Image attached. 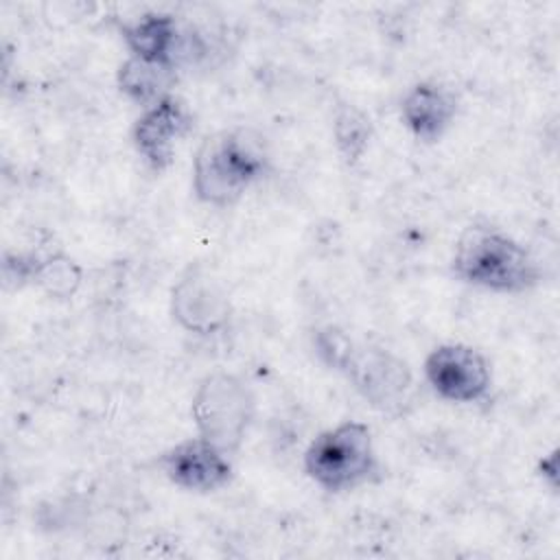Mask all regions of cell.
I'll list each match as a JSON object with an SVG mask.
<instances>
[{
	"instance_id": "cell-1",
	"label": "cell",
	"mask_w": 560,
	"mask_h": 560,
	"mask_svg": "<svg viewBox=\"0 0 560 560\" xmlns=\"http://www.w3.org/2000/svg\"><path fill=\"white\" fill-rule=\"evenodd\" d=\"M271 153L265 136L245 125L208 133L192 158V192L214 208L234 206L265 177Z\"/></svg>"
},
{
	"instance_id": "cell-2",
	"label": "cell",
	"mask_w": 560,
	"mask_h": 560,
	"mask_svg": "<svg viewBox=\"0 0 560 560\" xmlns=\"http://www.w3.org/2000/svg\"><path fill=\"white\" fill-rule=\"evenodd\" d=\"M451 271L470 287L503 295L527 293L542 280L540 265L525 245L483 223L462 230L451 258Z\"/></svg>"
},
{
	"instance_id": "cell-3",
	"label": "cell",
	"mask_w": 560,
	"mask_h": 560,
	"mask_svg": "<svg viewBox=\"0 0 560 560\" xmlns=\"http://www.w3.org/2000/svg\"><path fill=\"white\" fill-rule=\"evenodd\" d=\"M304 472L326 492L339 494L374 483L381 462L372 429L359 420H343L317 433L304 451Z\"/></svg>"
},
{
	"instance_id": "cell-4",
	"label": "cell",
	"mask_w": 560,
	"mask_h": 560,
	"mask_svg": "<svg viewBox=\"0 0 560 560\" xmlns=\"http://www.w3.org/2000/svg\"><path fill=\"white\" fill-rule=\"evenodd\" d=\"M197 435L210 440L228 455L238 453L256 418V398L249 385L225 370L206 374L190 402Z\"/></svg>"
},
{
	"instance_id": "cell-5",
	"label": "cell",
	"mask_w": 560,
	"mask_h": 560,
	"mask_svg": "<svg viewBox=\"0 0 560 560\" xmlns=\"http://www.w3.org/2000/svg\"><path fill=\"white\" fill-rule=\"evenodd\" d=\"M341 374L381 413L400 416L413 400V374L389 350L354 343Z\"/></svg>"
},
{
	"instance_id": "cell-6",
	"label": "cell",
	"mask_w": 560,
	"mask_h": 560,
	"mask_svg": "<svg viewBox=\"0 0 560 560\" xmlns=\"http://www.w3.org/2000/svg\"><path fill=\"white\" fill-rule=\"evenodd\" d=\"M424 381L446 402L472 405L488 398L492 387L490 361L472 346L442 343L433 348L422 365Z\"/></svg>"
},
{
	"instance_id": "cell-7",
	"label": "cell",
	"mask_w": 560,
	"mask_h": 560,
	"mask_svg": "<svg viewBox=\"0 0 560 560\" xmlns=\"http://www.w3.org/2000/svg\"><path fill=\"white\" fill-rule=\"evenodd\" d=\"M175 324L197 337H212L228 328L232 302L219 280L201 267H190L171 289Z\"/></svg>"
},
{
	"instance_id": "cell-8",
	"label": "cell",
	"mask_w": 560,
	"mask_h": 560,
	"mask_svg": "<svg viewBox=\"0 0 560 560\" xmlns=\"http://www.w3.org/2000/svg\"><path fill=\"white\" fill-rule=\"evenodd\" d=\"M158 466L173 486L199 494L225 488L234 475L230 455L201 435L186 438L166 448L158 457Z\"/></svg>"
},
{
	"instance_id": "cell-9",
	"label": "cell",
	"mask_w": 560,
	"mask_h": 560,
	"mask_svg": "<svg viewBox=\"0 0 560 560\" xmlns=\"http://www.w3.org/2000/svg\"><path fill=\"white\" fill-rule=\"evenodd\" d=\"M190 129L192 114L188 105L179 96L168 94L142 109L131 127V142L142 162L151 171L162 173L173 164L177 142L186 138Z\"/></svg>"
},
{
	"instance_id": "cell-10",
	"label": "cell",
	"mask_w": 560,
	"mask_h": 560,
	"mask_svg": "<svg viewBox=\"0 0 560 560\" xmlns=\"http://www.w3.org/2000/svg\"><path fill=\"white\" fill-rule=\"evenodd\" d=\"M457 98L435 81H420L411 85L400 98V120L407 131L424 142H438L455 122Z\"/></svg>"
},
{
	"instance_id": "cell-11",
	"label": "cell",
	"mask_w": 560,
	"mask_h": 560,
	"mask_svg": "<svg viewBox=\"0 0 560 560\" xmlns=\"http://www.w3.org/2000/svg\"><path fill=\"white\" fill-rule=\"evenodd\" d=\"M120 35L131 57L179 68L186 31L179 26L173 13L147 11L133 20L122 22Z\"/></svg>"
},
{
	"instance_id": "cell-12",
	"label": "cell",
	"mask_w": 560,
	"mask_h": 560,
	"mask_svg": "<svg viewBox=\"0 0 560 560\" xmlns=\"http://www.w3.org/2000/svg\"><path fill=\"white\" fill-rule=\"evenodd\" d=\"M175 66L168 63H155L144 61L138 57H127L116 72L118 90L133 103H138L142 109L162 101L164 96L173 94L171 88L175 85Z\"/></svg>"
},
{
	"instance_id": "cell-13",
	"label": "cell",
	"mask_w": 560,
	"mask_h": 560,
	"mask_svg": "<svg viewBox=\"0 0 560 560\" xmlns=\"http://www.w3.org/2000/svg\"><path fill=\"white\" fill-rule=\"evenodd\" d=\"M372 136H374L372 120L361 107L352 103L337 105L335 118H332V140L343 164L357 166L365 158Z\"/></svg>"
},
{
	"instance_id": "cell-14",
	"label": "cell",
	"mask_w": 560,
	"mask_h": 560,
	"mask_svg": "<svg viewBox=\"0 0 560 560\" xmlns=\"http://www.w3.org/2000/svg\"><path fill=\"white\" fill-rule=\"evenodd\" d=\"M81 282H83L81 265L63 252H50L37 258L31 284L39 287L48 298L68 300L79 291Z\"/></svg>"
},
{
	"instance_id": "cell-15",
	"label": "cell",
	"mask_w": 560,
	"mask_h": 560,
	"mask_svg": "<svg viewBox=\"0 0 560 560\" xmlns=\"http://www.w3.org/2000/svg\"><path fill=\"white\" fill-rule=\"evenodd\" d=\"M313 343H315V350H317L319 359L337 372H341V368H343V363L350 357V350L354 346V341L335 326L319 328L313 337Z\"/></svg>"
}]
</instances>
